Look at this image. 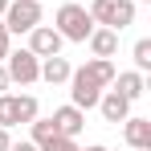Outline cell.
<instances>
[{"label":"cell","instance_id":"cell-11","mask_svg":"<svg viewBox=\"0 0 151 151\" xmlns=\"http://www.w3.org/2000/svg\"><path fill=\"white\" fill-rule=\"evenodd\" d=\"M86 45H90V53H94V57H114V53H119V33H114V29L94 25V33L86 37Z\"/></svg>","mask_w":151,"mask_h":151},{"label":"cell","instance_id":"cell-9","mask_svg":"<svg viewBox=\"0 0 151 151\" xmlns=\"http://www.w3.org/2000/svg\"><path fill=\"white\" fill-rule=\"evenodd\" d=\"M110 86H119V94H123L127 102H139L143 94H147V78L139 74V70H123V74H114Z\"/></svg>","mask_w":151,"mask_h":151},{"label":"cell","instance_id":"cell-4","mask_svg":"<svg viewBox=\"0 0 151 151\" xmlns=\"http://www.w3.org/2000/svg\"><path fill=\"white\" fill-rule=\"evenodd\" d=\"M4 29L8 33H29V29L41 25V0H8L4 8Z\"/></svg>","mask_w":151,"mask_h":151},{"label":"cell","instance_id":"cell-23","mask_svg":"<svg viewBox=\"0 0 151 151\" xmlns=\"http://www.w3.org/2000/svg\"><path fill=\"white\" fill-rule=\"evenodd\" d=\"M4 8H8V0H0V17H4Z\"/></svg>","mask_w":151,"mask_h":151},{"label":"cell","instance_id":"cell-1","mask_svg":"<svg viewBox=\"0 0 151 151\" xmlns=\"http://www.w3.org/2000/svg\"><path fill=\"white\" fill-rule=\"evenodd\" d=\"M53 29L61 33V41H78V45H86V37L94 33V17L74 4V0H65L61 8H57V17H53Z\"/></svg>","mask_w":151,"mask_h":151},{"label":"cell","instance_id":"cell-8","mask_svg":"<svg viewBox=\"0 0 151 151\" xmlns=\"http://www.w3.org/2000/svg\"><path fill=\"white\" fill-rule=\"evenodd\" d=\"M49 119H53V127H57V135L78 139V135H82V127H86V110H78L74 102H70V106H57Z\"/></svg>","mask_w":151,"mask_h":151},{"label":"cell","instance_id":"cell-25","mask_svg":"<svg viewBox=\"0 0 151 151\" xmlns=\"http://www.w3.org/2000/svg\"><path fill=\"white\" fill-rule=\"evenodd\" d=\"M131 151H135V147H131Z\"/></svg>","mask_w":151,"mask_h":151},{"label":"cell","instance_id":"cell-22","mask_svg":"<svg viewBox=\"0 0 151 151\" xmlns=\"http://www.w3.org/2000/svg\"><path fill=\"white\" fill-rule=\"evenodd\" d=\"M78 151H106L102 143H90V147H78Z\"/></svg>","mask_w":151,"mask_h":151},{"label":"cell","instance_id":"cell-5","mask_svg":"<svg viewBox=\"0 0 151 151\" xmlns=\"http://www.w3.org/2000/svg\"><path fill=\"white\" fill-rule=\"evenodd\" d=\"M102 90H106V86H98V82L86 74L82 65H78L74 74H70V102H74L78 110H90V106H98Z\"/></svg>","mask_w":151,"mask_h":151},{"label":"cell","instance_id":"cell-20","mask_svg":"<svg viewBox=\"0 0 151 151\" xmlns=\"http://www.w3.org/2000/svg\"><path fill=\"white\" fill-rule=\"evenodd\" d=\"M8 86H12V82H8V70H4V61H0V94H4Z\"/></svg>","mask_w":151,"mask_h":151},{"label":"cell","instance_id":"cell-18","mask_svg":"<svg viewBox=\"0 0 151 151\" xmlns=\"http://www.w3.org/2000/svg\"><path fill=\"white\" fill-rule=\"evenodd\" d=\"M8 49H12V33L4 29V21H0V61L8 57Z\"/></svg>","mask_w":151,"mask_h":151},{"label":"cell","instance_id":"cell-12","mask_svg":"<svg viewBox=\"0 0 151 151\" xmlns=\"http://www.w3.org/2000/svg\"><path fill=\"white\" fill-rule=\"evenodd\" d=\"M74 74V65L61 57V53H53V57H41V82H49V86H61V82H70Z\"/></svg>","mask_w":151,"mask_h":151},{"label":"cell","instance_id":"cell-14","mask_svg":"<svg viewBox=\"0 0 151 151\" xmlns=\"http://www.w3.org/2000/svg\"><path fill=\"white\" fill-rule=\"evenodd\" d=\"M21 123V94H0V127H17Z\"/></svg>","mask_w":151,"mask_h":151},{"label":"cell","instance_id":"cell-17","mask_svg":"<svg viewBox=\"0 0 151 151\" xmlns=\"http://www.w3.org/2000/svg\"><path fill=\"white\" fill-rule=\"evenodd\" d=\"M37 151H78V139H70V135H53V139H45Z\"/></svg>","mask_w":151,"mask_h":151},{"label":"cell","instance_id":"cell-15","mask_svg":"<svg viewBox=\"0 0 151 151\" xmlns=\"http://www.w3.org/2000/svg\"><path fill=\"white\" fill-rule=\"evenodd\" d=\"M131 57H135V70L147 74V70H151V37H139L135 49H131Z\"/></svg>","mask_w":151,"mask_h":151},{"label":"cell","instance_id":"cell-10","mask_svg":"<svg viewBox=\"0 0 151 151\" xmlns=\"http://www.w3.org/2000/svg\"><path fill=\"white\" fill-rule=\"evenodd\" d=\"M98 110H102V119H106V123H123L127 114H131V102H127L119 90H102Z\"/></svg>","mask_w":151,"mask_h":151},{"label":"cell","instance_id":"cell-24","mask_svg":"<svg viewBox=\"0 0 151 151\" xmlns=\"http://www.w3.org/2000/svg\"><path fill=\"white\" fill-rule=\"evenodd\" d=\"M139 4H151V0H139Z\"/></svg>","mask_w":151,"mask_h":151},{"label":"cell","instance_id":"cell-3","mask_svg":"<svg viewBox=\"0 0 151 151\" xmlns=\"http://www.w3.org/2000/svg\"><path fill=\"white\" fill-rule=\"evenodd\" d=\"M4 70H8V82H17V86H33V82H41V57L29 49H8V57H4Z\"/></svg>","mask_w":151,"mask_h":151},{"label":"cell","instance_id":"cell-6","mask_svg":"<svg viewBox=\"0 0 151 151\" xmlns=\"http://www.w3.org/2000/svg\"><path fill=\"white\" fill-rule=\"evenodd\" d=\"M61 33L53 25H37V29H29V49L37 53V57H53V53H61Z\"/></svg>","mask_w":151,"mask_h":151},{"label":"cell","instance_id":"cell-7","mask_svg":"<svg viewBox=\"0 0 151 151\" xmlns=\"http://www.w3.org/2000/svg\"><path fill=\"white\" fill-rule=\"evenodd\" d=\"M123 139H127V147H135V151H151V119L127 114L123 119Z\"/></svg>","mask_w":151,"mask_h":151},{"label":"cell","instance_id":"cell-16","mask_svg":"<svg viewBox=\"0 0 151 151\" xmlns=\"http://www.w3.org/2000/svg\"><path fill=\"white\" fill-rule=\"evenodd\" d=\"M29 131H33V143H37V147H41L45 139H53V135H57V127H53V119H41V114H37V119L29 123Z\"/></svg>","mask_w":151,"mask_h":151},{"label":"cell","instance_id":"cell-2","mask_svg":"<svg viewBox=\"0 0 151 151\" xmlns=\"http://www.w3.org/2000/svg\"><path fill=\"white\" fill-rule=\"evenodd\" d=\"M86 12L94 17V25L114 29V33H123L127 25H135V0H90Z\"/></svg>","mask_w":151,"mask_h":151},{"label":"cell","instance_id":"cell-21","mask_svg":"<svg viewBox=\"0 0 151 151\" xmlns=\"http://www.w3.org/2000/svg\"><path fill=\"white\" fill-rule=\"evenodd\" d=\"M8 143H12L8 139V127H0V151H8Z\"/></svg>","mask_w":151,"mask_h":151},{"label":"cell","instance_id":"cell-13","mask_svg":"<svg viewBox=\"0 0 151 151\" xmlns=\"http://www.w3.org/2000/svg\"><path fill=\"white\" fill-rule=\"evenodd\" d=\"M82 70H86V74L94 78L98 86H110V82H114V74H119L110 57H86V65H82Z\"/></svg>","mask_w":151,"mask_h":151},{"label":"cell","instance_id":"cell-19","mask_svg":"<svg viewBox=\"0 0 151 151\" xmlns=\"http://www.w3.org/2000/svg\"><path fill=\"white\" fill-rule=\"evenodd\" d=\"M8 151H37L33 139H21V143H8Z\"/></svg>","mask_w":151,"mask_h":151}]
</instances>
